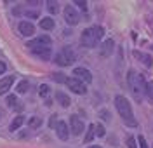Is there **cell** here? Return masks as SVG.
<instances>
[{
  "mask_svg": "<svg viewBox=\"0 0 153 148\" xmlns=\"http://www.w3.org/2000/svg\"><path fill=\"white\" fill-rule=\"evenodd\" d=\"M127 86L131 89L132 96L137 101H141L144 96V91H146V80L143 75H139L136 70H129L127 71Z\"/></svg>",
  "mask_w": 153,
  "mask_h": 148,
  "instance_id": "obj_1",
  "label": "cell"
},
{
  "mask_svg": "<svg viewBox=\"0 0 153 148\" xmlns=\"http://www.w3.org/2000/svg\"><path fill=\"white\" fill-rule=\"evenodd\" d=\"M115 106H117V112H118V115L122 117L127 126H131V127H136L137 126V120L134 118V113H132V108H131V101L122 96V94H118V96H115Z\"/></svg>",
  "mask_w": 153,
  "mask_h": 148,
  "instance_id": "obj_2",
  "label": "cell"
},
{
  "mask_svg": "<svg viewBox=\"0 0 153 148\" xmlns=\"http://www.w3.org/2000/svg\"><path fill=\"white\" fill-rule=\"evenodd\" d=\"M103 35H105L103 26H91V28H85L82 31V35H80V44H82L84 47L92 49V47H96V45L99 44V40L103 39Z\"/></svg>",
  "mask_w": 153,
  "mask_h": 148,
  "instance_id": "obj_3",
  "label": "cell"
},
{
  "mask_svg": "<svg viewBox=\"0 0 153 148\" xmlns=\"http://www.w3.org/2000/svg\"><path fill=\"white\" fill-rule=\"evenodd\" d=\"M73 61H75V52H73V49L70 45L63 47L54 56V63L57 66H70V65H73Z\"/></svg>",
  "mask_w": 153,
  "mask_h": 148,
  "instance_id": "obj_4",
  "label": "cell"
},
{
  "mask_svg": "<svg viewBox=\"0 0 153 148\" xmlns=\"http://www.w3.org/2000/svg\"><path fill=\"white\" fill-rule=\"evenodd\" d=\"M28 45V49L38 56L40 59H51V54H52V49L49 47V45H40V44H35V42H28L26 44Z\"/></svg>",
  "mask_w": 153,
  "mask_h": 148,
  "instance_id": "obj_5",
  "label": "cell"
},
{
  "mask_svg": "<svg viewBox=\"0 0 153 148\" xmlns=\"http://www.w3.org/2000/svg\"><path fill=\"white\" fill-rule=\"evenodd\" d=\"M65 84H66L68 89H70L71 92H75V94H85V92H87L85 84H82V82H80V80H76L75 77H68Z\"/></svg>",
  "mask_w": 153,
  "mask_h": 148,
  "instance_id": "obj_6",
  "label": "cell"
},
{
  "mask_svg": "<svg viewBox=\"0 0 153 148\" xmlns=\"http://www.w3.org/2000/svg\"><path fill=\"white\" fill-rule=\"evenodd\" d=\"M70 129H71V134L80 136L85 131V124H84V120L78 117V115H71L70 117Z\"/></svg>",
  "mask_w": 153,
  "mask_h": 148,
  "instance_id": "obj_7",
  "label": "cell"
},
{
  "mask_svg": "<svg viewBox=\"0 0 153 148\" xmlns=\"http://www.w3.org/2000/svg\"><path fill=\"white\" fill-rule=\"evenodd\" d=\"M63 14H65V21H66L70 26H75L78 25V21H80V16H78V12L73 5H66L65 10H63Z\"/></svg>",
  "mask_w": 153,
  "mask_h": 148,
  "instance_id": "obj_8",
  "label": "cell"
},
{
  "mask_svg": "<svg viewBox=\"0 0 153 148\" xmlns=\"http://www.w3.org/2000/svg\"><path fill=\"white\" fill-rule=\"evenodd\" d=\"M73 75H75V79L80 80L82 84H91V82H92V73L87 68H84V66H76V68L73 70Z\"/></svg>",
  "mask_w": 153,
  "mask_h": 148,
  "instance_id": "obj_9",
  "label": "cell"
},
{
  "mask_svg": "<svg viewBox=\"0 0 153 148\" xmlns=\"http://www.w3.org/2000/svg\"><path fill=\"white\" fill-rule=\"evenodd\" d=\"M56 134L59 139H63V141H66L70 138V127H68L66 122H63V120H59L56 126Z\"/></svg>",
  "mask_w": 153,
  "mask_h": 148,
  "instance_id": "obj_10",
  "label": "cell"
},
{
  "mask_svg": "<svg viewBox=\"0 0 153 148\" xmlns=\"http://www.w3.org/2000/svg\"><path fill=\"white\" fill-rule=\"evenodd\" d=\"M18 30H19L21 35H25V37H31V35L35 33V25L30 23V21H21L19 26H18Z\"/></svg>",
  "mask_w": 153,
  "mask_h": 148,
  "instance_id": "obj_11",
  "label": "cell"
},
{
  "mask_svg": "<svg viewBox=\"0 0 153 148\" xmlns=\"http://www.w3.org/2000/svg\"><path fill=\"white\" fill-rule=\"evenodd\" d=\"M115 49V42L111 39H108L103 42V45H101V51H99V56L101 58H110L111 56V52Z\"/></svg>",
  "mask_w": 153,
  "mask_h": 148,
  "instance_id": "obj_12",
  "label": "cell"
},
{
  "mask_svg": "<svg viewBox=\"0 0 153 148\" xmlns=\"http://www.w3.org/2000/svg\"><path fill=\"white\" fill-rule=\"evenodd\" d=\"M12 84H14V77H12V75H7V77H4V79L0 80V96L5 94V92L12 87Z\"/></svg>",
  "mask_w": 153,
  "mask_h": 148,
  "instance_id": "obj_13",
  "label": "cell"
},
{
  "mask_svg": "<svg viewBox=\"0 0 153 148\" xmlns=\"http://www.w3.org/2000/svg\"><path fill=\"white\" fill-rule=\"evenodd\" d=\"M56 101L63 106V108H68V106L71 105V99L68 98V94L61 92V91H57V92H56Z\"/></svg>",
  "mask_w": 153,
  "mask_h": 148,
  "instance_id": "obj_14",
  "label": "cell"
},
{
  "mask_svg": "<svg viewBox=\"0 0 153 148\" xmlns=\"http://www.w3.org/2000/svg\"><path fill=\"white\" fill-rule=\"evenodd\" d=\"M134 56L139 59L141 63H144L146 66H152V65H153V59H152L150 54H144V52H139V51H134Z\"/></svg>",
  "mask_w": 153,
  "mask_h": 148,
  "instance_id": "obj_15",
  "label": "cell"
},
{
  "mask_svg": "<svg viewBox=\"0 0 153 148\" xmlns=\"http://www.w3.org/2000/svg\"><path fill=\"white\" fill-rule=\"evenodd\" d=\"M23 124H25V117H23V115H18V117L12 120V124H10V127H9V129L12 131V132H14V131H18V129L21 127Z\"/></svg>",
  "mask_w": 153,
  "mask_h": 148,
  "instance_id": "obj_16",
  "label": "cell"
},
{
  "mask_svg": "<svg viewBox=\"0 0 153 148\" xmlns=\"http://www.w3.org/2000/svg\"><path fill=\"white\" fill-rule=\"evenodd\" d=\"M33 42H35V44H40V45H49V47H51L52 39H51L49 35H40V37H38V39H35Z\"/></svg>",
  "mask_w": 153,
  "mask_h": 148,
  "instance_id": "obj_17",
  "label": "cell"
},
{
  "mask_svg": "<svg viewBox=\"0 0 153 148\" xmlns=\"http://www.w3.org/2000/svg\"><path fill=\"white\" fill-rule=\"evenodd\" d=\"M40 28L47 30V31L54 28V21H52V18H44V19L40 21Z\"/></svg>",
  "mask_w": 153,
  "mask_h": 148,
  "instance_id": "obj_18",
  "label": "cell"
},
{
  "mask_svg": "<svg viewBox=\"0 0 153 148\" xmlns=\"http://www.w3.org/2000/svg\"><path fill=\"white\" fill-rule=\"evenodd\" d=\"M30 87L28 80H21V82H18V87H16V91H18V94H23V92H26Z\"/></svg>",
  "mask_w": 153,
  "mask_h": 148,
  "instance_id": "obj_19",
  "label": "cell"
},
{
  "mask_svg": "<svg viewBox=\"0 0 153 148\" xmlns=\"http://www.w3.org/2000/svg\"><path fill=\"white\" fill-rule=\"evenodd\" d=\"M7 105H9L10 108H16V110L21 108V105H18V98H16V96H12V94L7 96Z\"/></svg>",
  "mask_w": 153,
  "mask_h": 148,
  "instance_id": "obj_20",
  "label": "cell"
},
{
  "mask_svg": "<svg viewBox=\"0 0 153 148\" xmlns=\"http://www.w3.org/2000/svg\"><path fill=\"white\" fill-rule=\"evenodd\" d=\"M28 126H30V129H37V127H40V126H42V118L31 117V118L28 120Z\"/></svg>",
  "mask_w": 153,
  "mask_h": 148,
  "instance_id": "obj_21",
  "label": "cell"
},
{
  "mask_svg": "<svg viewBox=\"0 0 153 148\" xmlns=\"http://www.w3.org/2000/svg\"><path fill=\"white\" fill-rule=\"evenodd\" d=\"M49 92H51V87H49V86H45V84H44V86H40V89H38V94H40L42 98H47Z\"/></svg>",
  "mask_w": 153,
  "mask_h": 148,
  "instance_id": "obj_22",
  "label": "cell"
},
{
  "mask_svg": "<svg viewBox=\"0 0 153 148\" xmlns=\"http://www.w3.org/2000/svg\"><path fill=\"white\" fill-rule=\"evenodd\" d=\"M92 138H94V124L89 126V131H87V134H85V143H91Z\"/></svg>",
  "mask_w": 153,
  "mask_h": 148,
  "instance_id": "obj_23",
  "label": "cell"
},
{
  "mask_svg": "<svg viewBox=\"0 0 153 148\" xmlns=\"http://www.w3.org/2000/svg\"><path fill=\"white\" fill-rule=\"evenodd\" d=\"M66 75H63V73H52V80H56V82H59V84H65L66 82Z\"/></svg>",
  "mask_w": 153,
  "mask_h": 148,
  "instance_id": "obj_24",
  "label": "cell"
},
{
  "mask_svg": "<svg viewBox=\"0 0 153 148\" xmlns=\"http://www.w3.org/2000/svg\"><path fill=\"white\" fill-rule=\"evenodd\" d=\"M47 10L51 14H56L57 12V2H47Z\"/></svg>",
  "mask_w": 153,
  "mask_h": 148,
  "instance_id": "obj_25",
  "label": "cell"
},
{
  "mask_svg": "<svg viewBox=\"0 0 153 148\" xmlns=\"http://www.w3.org/2000/svg\"><path fill=\"white\" fill-rule=\"evenodd\" d=\"M146 94H148V98L153 99V80L152 82H146V91H144Z\"/></svg>",
  "mask_w": 153,
  "mask_h": 148,
  "instance_id": "obj_26",
  "label": "cell"
},
{
  "mask_svg": "<svg viewBox=\"0 0 153 148\" xmlns=\"http://www.w3.org/2000/svg\"><path fill=\"white\" fill-rule=\"evenodd\" d=\"M94 134H97V136H105V134H106L105 127H103L101 124H97V126H94Z\"/></svg>",
  "mask_w": 153,
  "mask_h": 148,
  "instance_id": "obj_27",
  "label": "cell"
},
{
  "mask_svg": "<svg viewBox=\"0 0 153 148\" xmlns=\"http://www.w3.org/2000/svg\"><path fill=\"white\" fill-rule=\"evenodd\" d=\"M75 5L78 7V9H82L84 12L87 10V2L85 0H75Z\"/></svg>",
  "mask_w": 153,
  "mask_h": 148,
  "instance_id": "obj_28",
  "label": "cell"
},
{
  "mask_svg": "<svg viewBox=\"0 0 153 148\" xmlns=\"http://www.w3.org/2000/svg\"><path fill=\"white\" fill-rule=\"evenodd\" d=\"M57 122H59V120H57V115H52V117H51V120H49V127H51V129H56Z\"/></svg>",
  "mask_w": 153,
  "mask_h": 148,
  "instance_id": "obj_29",
  "label": "cell"
},
{
  "mask_svg": "<svg viewBox=\"0 0 153 148\" xmlns=\"http://www.w3.org/2000/svg\"><path fill=\"white\" fill-rule=\"evenodd\" d=\"M127 147H129V148H137V145H136V139H134L132 136H129V138H127Z\"/></svg>",
  "mask_w": 153,
  "mask_h": 148,
  "instance_id": "obj_30",
  "label": "cell"
},
{
  "mask_svg": "<svg viewBox=\"0 0 153 148\" xmlns=\"http://www.w3.org/2000/svg\"><path fill=\"white\" fill-rule=\"evenodd\" d=\"M137 141H139V147H141V148H148V143H146L144 136H139V138H137Z\"/></svg>",
  "mask_w": 153,
  "mask_h": 148,
  "instance_id": "obj_31",
  "label": "cell"
},
{
  "mask_svg": "<svg viewBox=\"0 0 153 148\" xmlns=\"http://www.w3.org/2000/svg\"><path fill=\"white\" fill-rule=\"evenodd\" d=\"M99 117L105 118V120H110V113H108V110H101V112H99Z\"/></svg>",
  "mask_w": 153,
  "mask_h": 148,
  "instance_id": "obj_32",
  "label": "cell"
},
{
  "mask_svg": "<svg viewBox=\"0 0 153 148\" xmlns=\"http://www.w3.org/2000/svg\"><path fill=\"white\" fill-rule=\"evenodd\" d=\"M2 73H5V63L4 61H0V75Z\"/></svg>",
  "mask_w": 153,
  "mask_h": 148,
  "instance_id": "obj_33",
  "label": "cell"
},
{
  "mask_svg": "<svg viewBox=\"0 0 153 148\" xmlns=\"http://www.w3.org/2000/svg\"><path fill=\"white\" fill-rule=\"evenodd\" d=\"M87 148H101V147H97V145H92V147H87Z\"/></svg>",
  "mask_w": 153,
  "mask_h": 148,
  "instance_id": "obj_34",
  "label": "cell"
},
{
  "mask_svg": "<svg viewBox=\"0 0 153 148\" xmlns=\"http://www.w3.org/2000/svg\"><path fill=\"white\" fill-rule=\"evenodd\" d=\"M0 115H2V110H0Z\"/></svg>",
  "mask_w": 153,
  "mask_h": 148,
  "instance_id": "obj_35",
  "label": "cell"
}]
</instances>
